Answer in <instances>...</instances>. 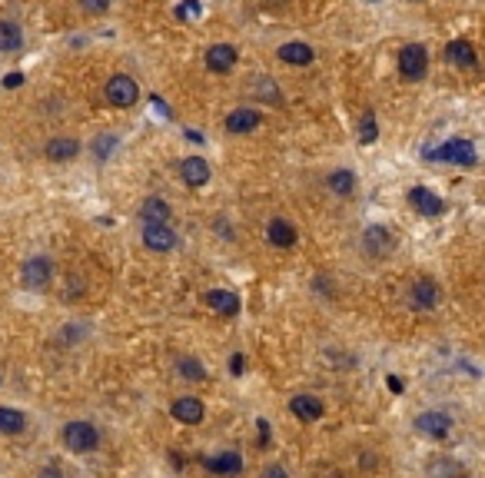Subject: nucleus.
<instances>
[{
  "label": "nucleus",
  "instance_id": "6e6552de",
  "mask_svg": "<svg viewBox=\"0 0 485 478\" xmlns=\"http://www.w3.org/2000/svg\"><path fill=\"white\" fill-rule=\"evenodd\" d=\"M170 412H173V419H177L180 425H199L206 419V409H203V402H199L197 395H180V399H173Z\"/></svg>",
  "mask_w": 485,
  "mask_h": 478
},
{
  "label": "nucleus",
  "instance_id": "7ed1b4c3",
  "mask_svg": "<svg viewBox=\"0 0 485 478\" xmlns=\"http://www.w3.org/2000/svg\"><path fill=\"white\" fill-rule=\"evenodd\" d=\"M107 100H110V107L117 110H130L136 100H140V87H136V80L127 74H113L107 80Z\"/></svg>",
  "mask_w": 485,
  "mask_h": 478
},
{
  "label": "nucleus",
  "instance_id": "393cba45",
  "mask_svg": "<svg viewBox=\"0 0 485 478\" xmlns=\"http://www.w3.org/2000/svg\"><path fill=\"white\" fill-rule=\"evenodd\" d=\"M21 27L11 21H0V54H13V50H21Z\"/></svg>",
  "mask_w": 485,
  "mask_h": 478
},
{
  "label": "nucleus",
  "instance_id": "e433bc0d",
  "mask_svg": "<svg viewBox=\"0 0 485 478\" xmlns=\"http://www.w3.org/2000/svg\"><path fill=\"white\" fill-rule=\"evenodd\" d=\"M40 478H64V472H60V468H44Z\"/></svg>",
  "mask_w": 485,
  "mask_h": 478
},
{
  "label": "nucleus",
  "instance_id": "b1692460",
  "mask_svg": "<svg viewBox=\"0 0 485 478\" xmlns=\"http://www.w3.org/2000/svg\"><path fill=\"white\" fill-rule=\"evenodd\" d=\"M326 186H329L336 196H353L356 193V173H349V170H332V173L326 176Z\"/></svg>",
  "mask_w": 485,
  "mask_h": 478
},
{
  "label": "nucleus",
  "instance_id": "c85d7f7f",
  "mask_svg": "<svg viewBox=\"0 0 485 478\" xmlns=\"http://www.w3.org/2000/svg\"><path fill=\"white\" fill-rule=\"evenodd\" d=\"M256 93H259V100H269V103H279V90H276L273 80H266V76H259V83H256Z\"/></svg>",
  "mask_w": 485,
  "mask_h": 478
},
{
  "label": "nucleus",
  "instance_id": "412c9836",
  "mask_svg": "<svg viewBox=\"0 0 485 478\" xmlns=\"http://www.w3.org/2000/svg\"><path fill=\"white\" fill-rule=\"evenodd\" d=\"M170 203L166 199H160V196H150V199H144V206H140V219L144 223H170Z\"/></svg>",
  "mask_w": 485,
  "mask_h": 478
},
{
  "label": "nucleus",
  "instance_id": "2eb2a0df",
  "mask_svg": "<svg viewBox=\"0 0 485 478\" xmlns=\"http://www.w3.org/2000/svg\"><path fill=\"white\" fill-rule=\"evenodd\" d=\"M266 239L273 243L276 250H293L296 246V226L293 223H286V219H269V226H266Z\"/></svg>",
  "mask_w": 485,
  "mask_h": 478
},
{
  "label": "nucleus",
  "instance_id": "473e14b6",
  "mask_svg": "<svg viewBox=\"0 0 485 478\" xmlns=\"http://www.w3.org/2000/svg\"><path fill=\"white\" fill-rule=\"evenodd\" d=\"M263 478H289V472H286L283 465H269V468L263 472Z\"/></svg>",
  "mask_w": 485,
  "mask_h": 478
},
{
  "label": "nucleus",
  "instance_id": "39448f33",
  "mask_svg": "<svg viewBox=\"0 0 485 478\" xmlns=\"http://www.w3.org/2000/svg\"><path fill=\"white\" fill-rule=\"evenodd\" d=\"M406 303L412 305L416 313H429V309L439 305V286L432 283V279H416V283L409 286Z\"/></svg>",
  "mask_w": 485,
  "mask_h": 478
},
{
  "label": "nucleus",
  "instance_id": "72a5a7b5",
  "mask_svg": "<svg viewBox=\"0 0 485 478\" xmlns=\"http://www.w3.org/2000/svg\"><path fill=\"white\" fill-rule=\"evenodd\" d=\"M21 83H23V74H7V76H4V87H7V90H17Z\"/></svg>",
  "mask_w": 485,
  "mask_h": 478
},
{
  "label": "nucleus",
  "instance_id": "f704fd0d",
  "mask_svg": "<svg viewBox=\"0 0 485 478\" xmlns=\"http://www.w3.org/2000/svg\"><path fill=\"white\" fill-rule=\"evenodd\" d=\"M256 425H259V442L266 445V442H269V435H273V429H269V422H266V419H259Z\"/></svg>",
  "mask_w": 485,
  "mask_h": 478
},
{
  "label": "nucleus",
  "instance_id": "f3484780",
  "mask_svg": "<svg viewBox=\"0 0 485 478\" xmlns=\"http://www.w3.org/2000/svg\"><path fill=\"white\" fill-rule=\"evenodd\" d=\"M289 412L296 415V419H303V422H320L326 405H322V399H316V395H296V399L289 402Z\"/></svg>",
  "mask_w": 485,
  "mask_h": 478
},
{
  "label": "nucleus",
  "instance_id": "f03ea898",
  "mask_svg": "<svg viewBox=\"0 0 485 478\" xmlns=\"http://www.w3.org/2000/svg\"><path fill=\"white\" fill-rule=\"evenodd\" d=\"M426 160L432 163H452V166H475L479 163V153L469 140H449L442 143L439 150H426Z\"/></svg>",
  "mask_w": 485,
  "mask_h": 478
},
{
  "label": "nucleus",
  "instance_id": "c9c22d12",
  "mask_svg": "<svg viewBox=\"0 0 485 478\" xmlns=\"http://www.w3.org/2000/svg\"><path fill=\"white\" fill-rule=\"evenodd\" d=\"M386 385H389V392H396V395H399V392H402V389H406V382H402V379H396V375H389V379H386Z\"/></svg>",
  "mask_w": 485,
  "mask_h": 478
},
{
  "label": "nucleus",
  "instance_id": "dca6fc26",
  "mask_svg": "<svg viewBox=\"0 0 485 478\" xmlns=\"http://www.w3.org/2000/svg\"><path fill=\"white\" fill-rule=\"evenodd\" d=\"M77 153H80V143L70 140V136H54L44 146V156L54 160V163H70V160H77Z\"/></svg>",
  "mask_w": 485,
  "mask_h": 478
},
{
  "label": "nucleus",
  "instance_id": "c756f323",
  "mask_svg": "<svg viewBox=\"0 0 485 478\" xmlns=\"http://www.w3.org/2000/svg\"><path fill=\"white\" fill-rule=\"evenodd\" d=\"M113 146H117V136L103 133V136H100V140L93 143V156H97V160H107V153H110Z\"/></svg>",
  "mask_w": 485,
  "mask_h": 478
},
{
  "label": "nucleus",
  "instance_id": "bb28decb",
  "mask_svg": "<svg viewBox=\"0 0 485 478\" xmlns=\"http://www.w3.org/2000/svg\"><path fill=\"white\" fill-rule=\"evenodd\" d=\"M177 369L183 379H193V382H203L206 379V369H203V362H197V358H180Z\"/></svg>",
  "mask_w": 485,
  "mask_h": 478
},
{
  "label": "nucleus",
  "instance_id": "aec40b11",
  "mask_svg": "<svg viewBox=\"0 0 485 478\" xmlns=\"http://www.w3.org/2000/svg\"><path fill=\"white\" fill-rule=\"evenodd\" d=\"M312 57H316V54H312V47H309V44H299V40L279 47V60H283V64L306 66V64H312Z\"/></svg>",
  "mask_w": 485,
  "mask_h": 478
},
{
  "label": "nucleus",
  "instance_id": "4468645a",
  "mask_svg": "<svg viewBox=\"0 0 485 478\" xmlns=\"http://www.w3.org/2000/svg\"><path fill=\"white\" fill-rule=\"evenodd\" d=\"M259 123H263V117H259L253 107H240V110H233L230 117H226V133L242 136V133H253Z\"/></svg>",
  "mask_w": 485,
  "mask_h": 478
},
{
  "label": "nucleus",
  "instance_id": "a878e982",
  "mask_svg": "<svg viewBox=\"0 0 485 478\" xmlns=\"http://www.w3.org/2000/svg\"><path fill=\"white\" fill-rule=\"evenodd\" d=\"M429 475L432 478H462L465 475V468L462 465H455L452 458H436L429 465Z\"/></svg>",
  "mask_w": 485,
  "mask_h": 478
},
{
  "label": "nucleus",
  "instance_id": "423d86ee",
  "mask_svg": "<svg viewBox=\"0 0 485 478\" xmlns=\"http://www.w3.org/2000/svg\"><path fill=\"white\" fill-rule=\"evenodd\" d=\"M177 233L170 229V223H144V246L153 252H170L177 250Z\"/></svg>",
  "mask_w": 485,
  "mask_h": 478
},
{
  "label": "nucleus",
  "instance_id": "f257e3e1",
  "mask_svg": "<svg viewBox=\"0 0 485 478\" xmlns=\"http://www.w3.org/2000/svg\"><path fill=\"white\" fill-rule=\"evenodd\" d=\"M64 445L66 452H74V455H90V452H97L100 445V429L93 422H66L64 425Z\"/></svg>",
  "mask_w": 485,
  "mask_h": 478
},
{
  "label": "nucleus",
  "instance_id": "9b49d317",
  "mask_svg": "<svg viewBox=\"0 0 485 478\" xmlns=\"http://www.w3.org/2000/svg\"><path fill=\"white\" fill-rule=\"evenodd\" d=\"M409 203H412V209L422 213V216H442V213H445V203H442L432 190H426V186H412V190H409Z\"/></svg>",
  "mask_w": 485,
  "mask_h": 478
},
{
  "label": "nucleus",
  "instance_id": "4be33fe9",
  "mask_svg": "<svg viewBox=\"0 0 485 478\" xmlns=\"http://www.w3.org/2000/svg\"><path fill=\"white\" fill-rule=\"evenodd\" d=\"M23 429H27V415L21 409L0 405V435H21Z\"/></svg>",
  "mask_w": 485,
  "mask_h": 478
},
{
  "label": "nucleus",
  "instance_id": "2f4dec72",
  "mask_svg": "<svg viewBox=\"0 0 485 478\" xmlns=\"http://www.w3.org/2000/svg\"><path fill=\"white\" fill-rule=\"evenodd\" d=\"M230 372L233 375H242V372H246V358H242V352H233L230 356Z\"/></svg>",
  "mask_w": 485,
  "mask_h": 478
},
{
  "label": "nucleus",
  "instance_id": "58836bf2",
  "mask_svg": "<svg viewBox=\"0 0 485 478\" xmlns=\"http://www.w3.org/2000/svg\"><path fill=\"white\" fill-rule=\"evenodd\" d=\"M0 382H4V379H0Z\"/></svg>",
  "mask_w": 485,
  "mask_h": 478
},
{
  "label": "nucleus",
  "instance_id": "1a4fd4ad",
  "mask_svg": "<svg viewBox=\"0 0 485 478\" xmlns=\"http://www.w3.org/2000/svg\"><path fill=\"white\" fill-rule=\"evenodd\" d=\"M392 233H389L386 226H369L363 233V250L366 256H375V260H382V256H389L392 252Z\"/></svg>",
  "mask_w": 485,
  "mask_h": 478
},
{
  "label": "nucleus",
  "instance_id": "cd10ccee",
  "mask_svg": "<svg viewBox=\"0 0 485 478\" xmlns=\"http://www.w3.org/2000/svg\"><path fill=\"white\" fill-rule=\"evenodd\" d=\"M375 136H379V123H375V113H366L363 123H359V143H375Z\"/></svg>",
  "mask_w": 485,
  "mask_h": 478
},
{
  "label": "nucleus",
  "instance_id": "4c0bfd02",
  "mask_svg": "<svg viewBox=\"0 0 485 478\" xmlns=\"http://www.w3.org/2000/svg\"><path fill=\"white\" fill-rule=\"evenodd\" d=\"M416 4H422V0H416Z\"/></svg>",
  "mask_w": 485,
  "mask_h": 478
},
{
  "label": "nucleus",
  "instance_id": "9d476101",
  "mask_svg": "<svg viewBox=\"0 0 485 478\" xmlns=\"http://www.w3.org/2000/svg\"><path fill=\"white\" fill-rule=\"evenodd\" d=\"M416 432L419 435H429V438H445V435L452 432V419L445 412H422L416 415Z\"/></svg>",
  "mask_w": 485,
  "mask_h": 478
},
{
  "label": "nucleus",
  "instance_id": "6ab92c4d",
  "mask_svg": "<svg viewBox=\"0 0 485 478\" xmlns=\"http://www.w3.org/2000/svg\"><path fill=\"white\" fill-rule=\"evenodd\" d=\"M206 305L216 309L220 315H226V319H233V315L240 313V296L230 293V289H210L206 293Z\"/></svg>",
  "mask_w": 485,
  "mask_h": 478
},
{
  "label": "nucleus",
  "instance_id": "f8f14e48",
  "mask_svg": "<svg viewBox=\"0 0 485 478\" xmlns=\"http://www.w3.org/2000/svg\"><path fill=\"white\" fill-rule=\"evenodd\" d=\"M203 465L210 468L213 475H223V478H236L242 472V455L240 452H216V455H206Z\"/></svg>",
  "mask_w": 485,
  "mask_h": 478
},
{
  "label": "nucleus",
  "instance_id": "ddd939ff",
  "mask_svg": "<svg viewBox=\"0 0 485 478\" xmlns=\"http://www.w3.org/2000/svg\"><path fill=\"white\" fill-rule=\"evenodd\" d=\"M180 176H183L187 186L199 190V186L210 183V163L203 156H187V160H180Z\"/></svg>",
  "mask_w": 485,
  "mask_h": 478
},
{
  "label": "nucleus",
  "instance_id": "20e7f679",
  "mask_svg": "<svg viewBox=\"0 0 485 478\" xmlns=\"http://www.w3.org/2000/svg\"><path fill=\"white\" fill-rule=\"evenodd\" d=\"M399 70H402L406 80H422L426 70H429V54H426V47L422 44L402 47V54H399Z\"/></svg>",
  "mask_w": 485,
  "mask_h": 478
},
{
  "label": "nucleus",
  "instance_id": "0eeeda50",
  "mask_svg": "<svg viewBox=\"0 0 485 478\" xmlns=\"http://www.w3.org/2000/svg\"><path fill=\"white\" fill-rule=\"evenodd\" d=\"M54 279V262L47 260V256H33V260L23 262V286H30V289H47Z\"/></svg>",
  "mask_w": 485,
  "mask_h": 478
},
{
  "label": "nucleus",
  "instance_id": "a211bd4d",
  "mask_svg": "<svg viewBox=\"0 0 485 478\" xmlns=\"http://www.w3.org/2000/svg\"><path fill=\"white\" fill-rule=\"evenodd\" d=\"M206 66H210L213 74H230L233 66H236V47L230 44H216L206 50Z\"/></svg>",
  "mask_w": 485,
  "mask_h": 478
},
{
  "label": "nucleus",
  "instance_id": "7c9ffc66",
  "mask_svg": "<svg viewBox=\"0 0 485 478\" xmlns=\"http://www.w3.org/2000/svg\"><path fill=\"white\" fill-rule=\"evenodd\" d=\"M80 7L87 13H107L110 11V0H80Z\"/></svg>",
  "mask_w": 485,
  "mask_h": 478
},
{
  "label": "nucleus",
  "instance_id": "5701e85b",
  "mask_svg": "<svg viewBox=\"0 0 485 478\" xmlns=\"http://www.w3.org/2000/svg\"><path fill=\"white\" fill-rule=\"evenodd\" d=\"M445 57H449V64H455V66H475L479 64L472 44H465V40H452V44L445 47Z\"/></svg>",
  "mask_w": 485,
  "mask_h": 478
}]
</instances>
